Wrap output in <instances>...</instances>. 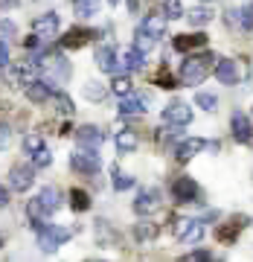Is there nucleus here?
Segmentation results:
<instances>
[{
	"label": "nucleus",
	"instance_id": "obj_1",
	"mask_svg": "<svg viewBox=\"0 0 253 262\" xmlns=\"http://www.w3.org/2000/svg\"><path fill=\"white\" fill-rule=\"evenodd\" d=\"M213 64H216V56L213 53H201V56H189L183 64H180V84H201L206 76L213 73Z\"/></svg>",
	"mask_w": 253,
	"mask_h": 262
},
{
	"label": "nucleus",
	"instance_id": "obj_2",
	"mask_svg": "<svg viewBox=\"0 0 253 262\" xmlns=\"http://www.w3.org/2000/svg\"><path fill=\"white\" fill-rule=\"evenodd\" d=\"M70 236H73V230H67V227L44 225L41 230H38V248H41L44 253H53L56 248H61Z\"/></svg>",
	"mask_w": 253,
	"mask_h": 262
},
{
	"label": "nucleus",
	"instance_id": "obj_3",
	"mask_svg": "<svg viewBox=\"0 0 253 262\" xmlns=\"http://www.w3.org/2000/svg\"><path fill=\"white\" fill-rule=\"evenodd\" d=\"M61 207V192H58L56 187H44L41 192H38V198L29 204L27 213L29 215H38V213H44V215H53Z\"/></svg>",
	"mask_w": 253,
	"mask_h": 262
},
{
	"label": "nucleus",
	"instance_id": "obj_4",
	"mask_svg": "<svg viewBox=\"0 0 253 262\" xmlns=\"http://www.w3.org/2000/svg\"><path fill=\"white\" fill-rule=\"evenodd\" d=\"M172 233L178 236L180 242H201V236H204V225L198 222V219H175V225H172Z\"/></svg>",
	"mask_w": 253,
	"mask_h": 262
},
{
	"label": "nucleus",
	"instance_id": "obj_5",
	"mask_svg": "<svg viewBox=\"0 0 253 262\" xmlns=\"http://www.w3.org/2000/svg\"><path fill=\"white\" fill-rule=\"evenodd\" d=\"M6 70V79H9L12 88H27L29 82H35L38 76V64H32V61H24V64H6L3 67Z\"/></svg>",
	"mask_w": 253,
	"mask_h": 262
},
{
	"label": "nucleus",
	"instance_id": "obj_6",
	"mask_svg": "<svg viewBox=\"0 0 253 262\" xmlns=\"http://www.w3.org/2000/svg\"><path fill=\"white\" fill-rule=\"evenodd\" d=\"M32 184H35V169L29 166V163H15L9 169V187L15 192H27Z\"/></svg>",
	"mask_w": 253,
	"mask_h": 262
},
{
	"label": "nucleus",
	"instance_id": "obj_7",
	"mask_svg": "<svg viewBox=\"0 0 253 262\" xmlns=\"http://www.w3.org/2000/svg\"><path fill=\"white\" fill-rule=\"evenodd\" d=\"M70 163H73V169H76V172H82V175H96L99 166H102L96 149H79V151H73Z\"/></svg>",
	"mask_w": 253,
	"mask_h": 262
},
{
	"label": "nucleus",
	"instance_id": "obj_8",
	"mask_svg": "<svg viewBox=\"0 0 253 262\" xmlns=\"http://www.w3.org/2000/svg\"><path fill=\"white\" fill-rule=\"evenodd\" d=\"M172 195H175L178 204H192V201L201 195V189H198V184L192 178L180 175V178H175V184H172Z\"/></svg>",
	"mask_w": 253,
	"mask_h": 262
},
{
	"label": "nucleus",
	"instance_id": "obj_9",
	"mask_svg": "<svg viewBox=\"0 0 253 262\" xmlns=\"http://www.w3.org/2000/svg\"><path fill=\"white\" fill-rule=\"evenodd\" d=\"M32 35H38L41 41H50V38L58 35V15L56 12H44L32 20Z\"/></svg>",
	"mask_w": 253,
	"mask_h": 262
},
{
	"label": "nucleus",
	"instance_id": "obj_10",
	"mask_svg": "<svg viewBox=\"0 0 253 262\" xmlns=\"http://www.w3.org/2000/svg\"><path fill=\"white\" fill-rule=\"evenodd\" d=\"M163 122H169V125H189L192 122V108L187 102H169L163 108Z\"/></svg>",
	"mask_w": 253,
	"mask_h": 262
},
{
	"label": "nucleus",
	"instance_id": "obj_11",
	"mask_svg": "<svg viewBox=\"0 0 253 262\" xmlns=\"http://www.w3.org/2000/svg\"><path fill=\"white\" fill-rule=\"evenodd\" d=\"M213 73L221 84H239L242 73H239V64H236L233 58H216V64H213Z\"/></svg>",
	"mask_w": 253,
	"mask_h": 262
},
{
	"label": "nucleus",
	"instance_id": "obj_12",
	"mask_svg": "<svg viewBox=\"0 0 253 262\" xmlns=\"http://www.w3.org/2000/svg\"><path fill=\"white\" fill-rule=\"evenodd\" d=\"M160 210V192L157 189H140V195H137V201H134V213L137 215H151Z\"/></svg>",
	"mask_w": 253,
	"mask_h": 262
},
{
	"label": "nucleus",
	"instance_id": "obj_13",
	"mask_svg": "<svg viewBox=\"0 0 253 262\" xmlns=\"http://www.w3.org/2000/svg\"><path fill=\"white\" fill-rule=\"evenodd\" d=\"M99 32L96 29H84V27H73V29H67L64 32V38H61V47H67V50H79V47H84L90 38H96Z\"/></svg>",
	"mask_w": 253,
	"mask_h": 262
},
{
	"label": "nucleus",
	"instance_id": "obj_14",
	"mask_svg": "<svg viewBox=\"0 0 253 262\" xmlns=\"http://www.w3.org/2000/svg\"><path fill=\"white\" fill-rule=\"evenodd\" d=\"M76 143L82 146V149H99L105 143V134L96 125H79L76 128Z\"/></svg>",
	"mask_w": 253,
	"mask_h": 262
},
{
	"label": "nucleus",
	"instance_id": "obj_15",
	"mask_svg": "<svg viewBox=\"0 0 253 262\" xmlns=\"http://www.w3.org/2000/svg\"><path fill=\"white\" fill-rule=\"evenodd\" d=\"M230 128H233L236 143H250L253 140V125H250V120H247V114L236 111L233 117H230Z\"/></svg>",
	"mask_w": 253,
	"mask_h": 262
},
{
	"label": "nucleus",
	"instance_id": "obj_16",
	"mask_svg": "<svg viewBox=\"0 0 253 262\" xmlns=\"http://www.w3.org/2000/svg\"><path fill=\"white\" fill-rule=\"evenodd\" d=\"M146 105H149V96L125 94L120 99V114H122V117H137V114H146Z\"/></svg>",
	"mask_w": 253,
	"mask_h": 262
},
{
	"label": "nucleus",
	"instance_id": "obj_17",
	"mask_svg": "<svg viewBox=\"0 0 253 262\" xmlns=\"http://www.w3.org/2000/svg\"><path fill=\"white\" fill-rule=\"evenodd\" d=\"M38 64L47 67L50 73H56L58 79H67V76H70V64H67V58H64V56H58V53H44Z\"/></svg>",
	"mask_w": 253,
	"mask_h": 262
},
{
	"label": "nucleus",
	"instance_id": "obj_18",
	"mask_svg": "<svg viewBox=\"0 0 253 262\" xmlns=\"http://www.w3.org/2000/svg\"><path fill=\"white\" fill-rule=\"evenodd\" d=\"M204 149H206V143L201 140V137H189V140L178 143V149H175V158H178V163H187V160H192L195 155H201Z\"/></svg>",
	"mask_w": 253,
	"mask_h": 262
},
{
	"label": "nucleus",
	"instance_id": "obj_19",
	"mask_svg": "<svg viewBox=\"0 0 253 262\" xmlns=\"http://www.w3.org/2000/svg\"><path fill=\"white\" fill-rule=\"evenodd\" d=\"M175 50L178 53H192V50H201L206 47V35L204 32H189V35H175Z\"/></svg>",
	"mask_w": 253,
	"mask_h": 262
},
{
	"label": "nucleus",
	"instance_id": "obj_20",
	"mask_svg": "<svg viewBox=\"0 0 253 262\" xmlns=\"http://www.w3.org/2000/svg\"><path fill=\"white\" fill-rule=\"evenodd\" d=\"M96 64H99V70H105V73H117L120 70V58H117V47H111V44H105V47L96 50Z\"/></svg>",
	"mask_w": 253,
	"mask_h": 262
},
{
	"label": "nucleus",
	"instance_id": "obj_21",
	"mask_svg": "<svg viewBox=\"0 0 253 262\" xmlns=\"http://www.w3.org/2000/svg\"><path fill=\"white\" fill-rule=\"evenodd\" d=\"M247 225V219L244 215H236L233 222H227V225H221L216 230V239L218 242H236V236L242 233V227Z\"/></svg>",
	"mask_w": 253,
	"mask_h": 262
},
{
	"label": "nucleus",
	"instance_id": "obj_22",
	"mask_svg": "<svg viewBox=\"0 0 253 262\" xmlns=\"http://www.w3.org/2000/svg\"><path fill=\"white\" fill-rule=\"evenodd\" d=\"M140 29L146 35H151L154 41H160V38L166 35V15H149V18L140 24Z\"/></svg>",
	"mask_w": 253,
	"mask_h": 262
},
{
	"label": "nucleus",
	"instance_id": "obj_23",
	"mask_svg": "<svg viewBox=\"0 0 253 262\" xmlns=\"http://www.w3.org/2000/svg\"><path fill=\"white\" fill-rule=\"evenodd\" d=\"M227 15H230V24H236V27H242V29H253V0L244 3L242 9L227 12Z\"/></svg>",
	"mask_w": 253,
	"mask_h": 262
},
{
	"label": "nucleus",
	"instance_id": "obj_24",
	"mask_svg": "<svg viewBox=\"0 0 253 262\" xmlns=\"http://www.w3.org/2000/svg\"><path fill=\"white\" fill-rule=\"evenodd\" d=\"M143 61H146V53H140L137 47H128L125 53H122V58H120V67L122 70H140Z\"/></svg>",
	"mask_w": 253,
	"mask_h": 262
},
{
	"label": "nucleus",
	"instance_id": "obj_25",
	"mask_svg": "<svg viewBox=\"0 0 253 262\" xmlns=\"http://www.w3.org/2000/svg\"><path fill=\"white\" fill-rule=\"evenodd\" d=\"M24 91H27V96L32 99V102H47V99H50V91H53V84L38 82V79H35V82H29Z\"/></svg>",
	"mask_w": 253,
	"mask_h": 262
},
{
	"label": "nucleus",
	"instance_id": "obj_26",
	"mask_svg": "<svg viewBox=\"0 0 253 262\" xmlns=\"http://www.w3.org/2000/svg\"><path fill=\"white\" fill-rule=\"evenodd\" d=\"M151 82L157 84V88H166V91H172V88H178V79L172 76V70H169V64H160L157 73H154V79Z\"/></svg>",
	"mask_w": 253,
	"mask_h": 262
},
{
	"label": "nucleus",
	"instance_id": "obj_27",
	"mask_svg": "<svg viewBox=\"0 0 253 262\" xmlns=\"http://www.w3.org/2000/svg\"><path fill=\"white\" fill-rule=\"evenodd\" d=\"M117 149H120V155H131L134 149H137V134L134 131H120L117 134Z\"/></svg>",
	"mask_w": 253,
	"mask_h": 262
},
{
	"label": "nucleus",
	"instance_id": "obj_28",
	"mask_svg": "<svg viewBox=\"0 0 253 262\" xmlns=\"http://www.w3.org/2000/svg\"><path fill=\"white\" fill-rule=\"evenodd\" d=\"M70 207H73L76 213L90 210V195H87L84 189H73V192H70Z\"/></svg>",
	"mask_w": 253,
	"mask_h": 262
},
{
	"label": "nucleus",
	"instance_id": "obj_29",
	"mask_svg": "<svg viewBox=\"0 0 253 262\" xmlns=\"http://www.w3.org/2000/svg\"><path fill=\"white\" fill-rule=\"evenodd\" d=\"M73 9H76V15H82V18H94L96 12H99V3H96V0H73Z\"/></svg>",
	"mask_w": 253,
	"mask_h": 262
},
{
	"label": "nucleus",
	"instance_id": "obj_30",
	"mask_svg": "<svg viewBox=\"0 0 253 262\" xmlns=\"http://www.w3.org/2000/svg\"><path fill=\"white\" fill-rule=\"evenodd\" d=\"M187 18H189V24H192V27H204V24H210V20H213V12L204 9V6H198V9L189 12Z\"/></svg>",
	"mask_w": 253,
	"mask_h": 262
},
{
	"label": "nucleus",
	"instance_id": "obj_31",
	"mask_svg": "<svg viewBox=\"0 0 253 262\" xmlns=\"http://www.w3.org/2000/svg\"><path fill=\"white\" fill-rule=\"evenodd\" d=\"M134 236H137L140 242H151V239L157 236V225H151V222H143V225L134 227Z\"/></svg>",
	"mask_w": 253,
	"mask_h": 262
},
{
	"label": "nucleus",
	"instance_id": "obj_32",
	"mask_svg": "<svg viewBox=\"0 0 253 262\" xmlns=\"http://www.w3.org/2000/svg\"><path fill=\"white\" fill-rule=\"evenodd\" d=\"M195 105H198V108H204V111H216L218 99H216V94H204V91H198V94H195Z\"/></svg>",
	"mask_w": 253,
	"mask_h": 262
},
{
	"label": "nucleus",
	"instance_id": "obj_33",
	"mask_svg": "<svg viewBox=\"0 0 253 262\" xmlns=\"http://www.w3.org/2000/svg\"><path fill=\"white\" fill-rule=\"evenodd\" d=\"M53 102H56V111H58V114H64V117H70V114L76 111L67 94H53Z\"/></svg>",
	"mask_w": 253,
	"mask_h": 262
},
{
	"label": "nucleus",
	"instance_id": "obj_34",
	"mask_svg": "<svg viewBox=\"0 0 253 262\" xmlns=\"http://www.w3.org/2000/svg\"><path fill=\"white\" fill-rule=\"evenodd\" d=\"M154 44H157V41H154L151 35H146V32H143V29L137 27V35H134V47L140 50V53H149V50L154 47Z\"/></svg>",
	"mask_w": 253,
	"mask_h": 262
},
{
	"label": "nucleus",
	"instance_id": "obj_35",
	"mask_svg": "<svg viewBox=\"0 0 253 262\" xmlns=\"http://www.w3.org/2000/svg\"><path fill=\"white\" fill-rule=\"evenodd\" d=\"M29 158H32V166H35V169H47L50 163H53V155H50L47 146H44V149H38L35 155H29Z\"/></svg>",
	"mask_w": 253,
	"mask_h": 262
},
{
	"label": "nucleus",
	"instance_id": "obj_36",
	"mask_svg": "<svg viewBox=\"0 0 253 262\" xmlns=\"http://www.w3.org/2000/svg\"><path fill=\"white\" fill-rule=\"evenodd\" d=\"M163 12H166L169 20L183 18V3H180V0H166V3H163Z\"/></svg>",
	"mask_w": 253,
	"mask_h": 262
},
{
	"label": "nucleus",
	"instance_id": "obj_37",
	"mask_svg": "<svg viewBox=\"0 0 253 262\" xmlns=\"http://www.w3.org/2000/svg\"><path fill=\"white\" fill-rule=\"evenodd\" d=\"M134 187V178L131 175H125V172H120V169H113V189H131Z\"/></svg>",
	"mask_w": 253,
	"mask_h": 262
},
{
	"label": "nucleus",
	"instance_id": "obj_38",
	"mask_svg": "<svg viewBox=\"0 0 253 262\" xmlns=\"http://www.w3.org/2000/svg\"><path fill=\"white\" fill-rule=\"evenodd\" d=\"M84 96H87L90 102H102V99H105V88H102V84H96V82L84 84Z\"/></svg>",
	"mask_w": 253,
	"mask_h": 262
},
{
	"label": "nucleus",
	"instance_id": "obj_39",
	"mask_svg": "<svg viewBox=\"0 0 253 262\" xmlns=\"http://www.w3.org/2000/svg\"><path fill=\"white\" fill-rule=\"evenodd\" d=\"M111 91H113V94H120V96L131 94V79H128V76H117L113 84H111Z\"/></svg>",
	"mask_w": 253,
	"mask_h": 262
},
{
	"label": "nucleus",
	"instance_id": "obj_40",
	"mask_svg": "<svg viewBox=\"0 0 253 262\" xmlns=\"http://www.w3.org/2000/svg\"><path fill=\"white\" fill-rule=\"evenodd\" d=\"M38 149H44V140H41L38 134H29V137H24V151H27V155H35Z\"/></svg>",
	"mask_w": 253,
	"mask_h": 262
},
{
	"label": "nucleus",
	"instance_id": "obj_41",
	"mask_svg": "<svg viewBox=\"0 0 253 262\" xmlns=\"http://www.w3.org/2000/svg\"><path fill=\"white\" fill-rule=\"evenodd\" d=\"M178 262H213V253L210 251H192L187 256H180Z\"/></svg>",
	"mask_w": 253,
	"mask_h": 262
},
{
	"label": "nucleus",
	"instance_id": "obj_42",
	"mask_svg": "<svg viewBox=\"0 0 253 262\" xmlns=\"http://www.w3.org/2000/svg\"><path fill=\"white\" fill-rule=\"evenodd\" d=\"M15 35H18V27L12 20H0V41H9Z\"/></svg>",
	"mask_w": 253,
	"mask_h": 262
},
{
	"label": "nucleus",
	"instance_id": "obj_43",
	"mask_svg": "<svg viewBox=\"0 0 253 262\" xmlns=\"http://www.w3.org/2000/svg\"><path fill=\"white\" fill-rule=\"evenodd\" d=\"M9 64V47H6V41H0V67Z\"/></svg>",
	"mask_w": 253,
	"mask_h": 262
},
{
	"label": "nucleus",
	"instance_id": "obj_44",
	"mask_svg": "<svg viewBox=\"0 0 253 262\" xmlns=\"http://www.w3.org/2000/svg\"><path fill=\"white\" fill-rule=\"evenodd\" d=\"M9 140H12L9 128H6V125H0V149H6V146H9Z\"/></svg>",
	"mask_w": 253,
	"mask_h": 262
},
{
	"label": "nucleus",
	"instance_id": "obj_45",
	"mask_svg": "<svg viewBox=\"0 0 253 262\" xmlns=\"http://www.w3.org/2000/svg\"><path fill=\"white\" fill-rule=\"evenodd\" d=\"M3 204H9V195H6V187L0 184V207H3Z\"/></svg>",
	"mask_w": 253,
	"mask_h": 262
},
{
	"label": "nucleus",
	"instance_id": "obj_46",
	"mask_svg": "<svg viewBox=\"0 0 253 262\" xmlns=\"http://www.w3.org/2000/svg\"><path fill=\"white\" fill-rule=\"evenodd\" d=\"M0 6H18V0H0Z\"/></svg>",
	"mask_w": 253,
	"mask_h": 262
},
{
	"label": "nucleus",
	"instance_id": "obj_47",
	"mask_svg": "<svg viewBox=\"0 0 253 262\" xmlns=\"http://www.w3.org/2000/svg\"><path fill=\"white\" fill-rule=\"evenodd\" d=\"M137 6H140L137 0H128V9H131V12H137Z\"/></svg>",
	"mask_w": 253,
	"mask_h": 262
},
{
	"label": "nucleus",
	"instance_id": "obj_48",
	"mask_svg": "<svg viewBox=\"0 0 253 262\" xmlns=\"http://www.w3.org/2000/svg\"><path fill=\"white\" fill-rule=\"evenodd\" d=\"M0 248H3V236H0Z\"/></svg>",
	"mask_w": 253,
	"mask_h": 262
}]
</instances>
